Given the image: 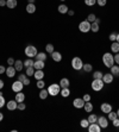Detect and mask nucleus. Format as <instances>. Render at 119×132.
I'll list each match as a JSON object with an SVG mask.
<instances>
[{
    "instance_id": "412c9836",
    "label": "nucleus",
    "mask_w": 119,
    "mask_h": 132,
    "mask_svg": "<svg viewBox=\"0 0 119 132\" xmlns=\"http://www.w3.org/2000/svg\"><path fill=\"white\" fill-rule=\"evenodd\" d=\"M45 67V63H44V61H38V60H36L34 63V68L35 69H43V68Z\"/></svg>"
},
{
    "instance_id": "e2e57ef3",
    "label": "nucleus",
    "mask_w": 119,
    "mask_h": 132,
    "mask_svg": "<svg viewBox=\"0 0 119 132\" xmlns=\"http://www.w3.org/2000/svg\"><path fill=\"white\" fill-rule=\"evenodd\" d=\"M117 114H118V117H119V108H118V111H117Z\"/></svg>"
},
{
    "instance_id": "864d4df0",
    "label": "nucleus",
    "mask_w": 119,
    "mask_h": 132,
    "mask_svg": "<svg viewBox=\"0 0 119 132\" xmlns=\"http://www.w3.org/2000/svg\"><path fill=\"white\" fill-rule=\"evenodd\" d=\"M4 73H6V68L4 65H0V74H4Z\"/></svg>"
},
{
    "instance_id": "4468645a",
    "label": "nucleus",
    "mask_w": 119,
    "mask_h": 132,
    "mask_svg": "<svg viewBox=\"0 0 119 132\" xmlns=\"http://www.w3.org/2000/svg\"><path fill=\"white\" fill-rule=\"evenodd\" d=\"M100 130H101V127L99 126V124H97V123H92V124H89V126H88L89 132H100Z\"/></svg>"
},
{
    "instance_id": "4d7b16f0",
    "label": "nucleus",
    "mask_w": 119,
    "mask_h": 132,
    "mask_svg": "<svg viewBox=\"0 0 119 132\" xmlns=\"http://www.w3.org/2000/svg\"><path fill=\"white\" fill-rule=\"evenodd\" d=\"M3 87H4V81L0 80V89H3Z\"/></svg>"
},
{
    "instance_id": "9b49d317",
    "label": "nucleus",
    "mask_w": 119,
    "mask_h": 132,
    "mask_svg": "<svg viewBox=\"0 0 119 132\" xmlns=\"http://www.w3.org/2000/svg\"><path fill=\"white\" fill-rule=\"evenodd\" d=\"M15 68L13 67V65H10V67H7L6 68V75H7V77H14L15 76Z\"/></svg>"
},
{
    "instance_id": "ea45409f",
    "label": "nucleus",
    "mask_w": 119,
    "mask_h": 132,
    "mask_svg": "<svg viewBox=\"0 0 119 132\" xmlns=\"http://www.w3.org/2000/svg\"><path fill=\"white\" fill-rule=\"evenodd\" d=\"M85 4L87 6H94L97 4V0H85Z\"/></svg>"
},
{
    "instance_id": "72a5a7b5",
    "label": "nucleus",
    "mask_w": 119,
    "mask_h": 132,
    "mask_svg": "<svg viewBox=\"0 0 119 132\" xmlns=\"http://www.w3.org/2000/svg\"><path fill=\"white\" fill-rule=\"evenodd\" d=\"M82 69L86 71V73H89V71H92V69H93V65L89 64V63H86V64H83Z\"/></svg>"
},
{
    "instance_id": "f8f14e48",
    "label": "nucleus",
    "mask_w": 119,
    "mask_h": 132,
    "mask_svg": "<svg viewBox=\"0 0 119 132\" xmlns=\"http://www.w3.org/2000/svg\"><path fill=\"white\" fill-rule=\"evenodd\" d=\"M17 106H18V102L15 101V100H10V101L6 104V107H7V110L9 111L17 110Z\"/></svg>"
},
{
    "instance_id": "39448f33",
    "label": "nucleus",
    "mask_w": 119,
    "mask_h": 132,
    "mask_svg": "<svg viewBox=\"0 0 119 132\" xmlns=\"http://www.w3.org/2000/svg\"><path fill=\"white\" fill-rule=\"evenodd\" d=\"M37 48L34 45H28L26 48H25V55L28 56L29 59H32V57H35V56L37 55Z\"/></svg>"
},
{
    "instance_id": "0eeeda50",
    "label": "nucleus",
    "mask_w": 119,
    "mask_h": 132,
    "mask_svg": "<svg viewBox=\"0 0 119 132\" xmlns=\"http://www.w3.org/2000/svg\"><path fill=\"white\" fill-rule=\"evenodd\" d=\"M23 88H24V83L21 82V81L17 80V81H14V82L12 83V90L13 92H15V93L21 92Z\"/></svg>"
},
{
    "instance_id": "f257e3e1",
    "label": "nucleus",
    "mask_w": 119,
    "mask_h": 132,
    "mask_svg": "<svg viewBox=\"0 0 119 132\" xmlns=\"http://www.w3.org/2000/svg\"><path fill=\"white\" fill-rule=\"evenodd\" d=\"M102 62H104L105 67L111 68L113 64H114V57H113L112 54L106 52V54H104V56H102Z\"/></svg>"
},
{
    "instance_id": "37998d69",
    "label": "nucleus",
    "mask_w": 119,
    "mask_h": 132,
    "mask_svg": "<svg viewBox=\"0 0 119 132\" xmlns=\"http://www.w3.org/2000/svg\"><path fill=\"white\" fill-rule=\"evenodd\" d=\"M6 105V101H5V98H4L3 94H0V108Z\"/></svg>"
},
{
    "instance_id": "6ab92c4d",
    "label": "nucleus",
    "mask_w": 119,
    "mask_h": 132,
    "mask_svg": "<svg viewBox=\"0 0 119 132\" xmlns=\"http://www.w3.org/2000/svg\"><path fill=\"white\" fill-rule=\"evenodd\" d=\"M110 69H111V74H112L113 76L119 77V67H118V64H113Z\"/></svg>"
},
{
    "instance_id": "6e6552de",
    "label": "nucleus",
    "mask_w": 119,
    "mask_h": 132,
    "mask_svg": "<svg viewBox=\"0 0 119 132\" xmlns=\"http://www.w3.org/2000/svg\"><path fill=\"white\" fill-rule=\"evenodd\" d=\"M97 123L99 124V126H100L101 129H106L107 127V125H108V120H107V118L106 117H99L98 118V121Z\"/></svg>"
},
{
    "instance_id": "0e129e2a",
    "label": "nucleus",
    "mask_w": 119,
    "mask_h": 132,
    "mask_svg": "<svg viewBox=\"0 0 119 132\" xmlns=\"http://www.w3.org/2000/svg\"><path fill=\"white\" fill-rule=\"evenodd\" d=\"M61 1H64V0H61Z\"/></svg>"
},
{
    "instance_id": "6e6d98bb",
    "label": "nucleus",
    "mask_w": 119,
    "mask_h": 132,
    "mask_svg": "<svg viewBox=\"0 0 119 132\" xmlns=\"http://www.w3.org/2000/svg\"><path fill=\"white\" fill-rule=\"evenodd\" d=\"M74 13H75V12H74L73 10H68V14H69V15H74Z\"/></svg>"
},
{
    "instance_id": "9d476101",
    "label": "nucleus",
    "mask_w": 119,
    "mask_h": 132,
    "mask_svg": "<svg viewBox=\"0 0 119 132\" xmlns=\"http://www.w3.org/2000/svg\"><path fill=\"white\" fill-rule=\"evenodd\" d=\"M100 110H101V112H102V113L108 114V113L111 112V111H112V105L107 104V102H104V104H101Z\"/></svg>"
},
{
    "instance_id": "09e8293b",
    "label": "nucleus",
    "mask_w": 119,
    "mask_h": 132,
    "mask_svg": "<svg viewBox=\"0 0 119 132\" xmlns=\"http://www.w3.org/2000/svg\"><path fill=\"white\" fill-rule=\"evenodd\" d=\"M82 99L85 100V102H86V101H91V95H89V94H85Z\"/></svg>"
},
{
    "instance_id": "2f4dec72",
    "label": "nucleus",
    "mask_w": 119,
    "mask_h": 132,
    "mask_svg": "<svg viewBox=\"0 0 119 132\" xmlns=\"http://www.w3.org/2000/svg\"><path fill=\"white\" fill-rule=\"evenodd\" d=\"M91 31H93V32H98L99 31V24L98 23H91Z\"/></svg>"
},
{
    "instance_id": "c9c22d12",
    "label": "nucleus",
    "mask_w": 119,
    "mask_h": 132,
    "mask_svg": "<svg viewBox=\"0 0 119 132\" xmlns=\"http://www.w3.org/2000/svg\"><path fill=\"white\" fill-rule=\"evenodd\" d=\"M102 75H104V74L99 70L94 71V73H93V79H102Z\"/></svg>"
},
{
    "instance_id": "58836bf2",
    "label": "nucleus",
    "mask_w": 119,
    "mask_h": 132,
    "mask_svg": "<svg viewBox=\"0 0 119 132\" xmlns=\"http://www.w3.org/2000/svg\"><path fill=\"white\" fill-rule=\"evenodd\" d=\"M95 19H97V17H95V14H93V13L88 14V17H87V20H88L89 23H94Z\"/></svg>"
},
{
    "instance_id": "2eb2a0df",
    "label": "nucleus",
    "mask_w": 119,
    "mask_h": 132,
    "mask_svg": "<svg viewBox=\"0 0 119 132\" xmlns=\"http://www.w3.org/2000/svg\"><path fill=\"white\" fill-rule=\"evenodd\" d=\"M34 76L36 80H43V77H44V71H43V69H36Z\"/></svg>"
},
{
    "instance_id": "8fccbe9b",
    "label": "nucleus",
    "mask_w": 119,
    "mask_h": 132,
    "mask_svg": "<svg viewBox=\"0 0 119 132\" xmlns=\"http://www.w3.org/2000/svg\"><path fill=\"white\" fill-rule=\"evenodd\" d=\"M25 79H26V75H24V74H20V75L18 76V80H19V81H21V82H23V81H24Z\"/></svg>"
},
{
    "instance_id": "052dcab7",
    "label": "nucleus",
    "mask_w": 119,
    "mask_h": 132,
    "mask_svg": "<svg viewBox=\"0 0 119 132\" xmlns=\"http://www.w3.org/2000/svg\"><path fill=\"white\" fill-rule=\"evenodd\" d=\"M116 42H118V43H119V34H117V40H116Z\"/></svg>"
},
{
    "instance_id": "49530a36",
    "label": "nucleus",
    "mask_w": 119,
    "mask_h": 132,
    "mask_svg": "<svg viewBox=\"0 0 119 132\" xmlns=\"http://www.w3.org/2000/svg\"><path fill=\"white\" fill-rule=\"evenodd\" d=\"M113 57H114V63L119 65V52H117V54L113 56Z\"/></svg>"
},
{
    "instance_id": "5701e85b",
    "label": "nucleus",
    "mask_w": 119,
    "mask_h": 132,
    "mask_svg": "<svg viewBox=\"0 0 119 132\" xmlns=\"http://www.w3.org/2000/svg\"><path fill=\"white\" fill-rule=\"evenodd\" d=\"M26 12L28 13H35L36 12V6H35V4H30L29 3L28 5H26Z\"/></svg>"
},
{
    "instance_id": "603ef678",
    "label": "nucleus",
    "mask_w": 119,
    "mask_h": 132,
    "mask_svg": "<svg viewBox=\"0 0 119 132\" xmlns=\"http://www.w3.org/2000/svg\"><path fill=\"white\" fill-rule=\"evenodd\" d=\"M23 83H24V86H29V85H30V79L26 76V79L23 81Z\"/></svg>"
},
{
    "instance_id": "c03bdc74",
    "label": "nucleus",
    "mask_w": 119,
    "mask_h": 132,
    "mask_svg": "<svg viewBox=\"0 0 119 132\" xmlns=\"http://www.w3.org/2000/svg\"><path fill=\"white\" fill-rule=\"evenodd\" d=\"M110 39L112 40V42H116L117 40V34L116 32H112V34L110 35Z\"/></svg>"
},
{
    "instance_id": "ddd939ff",
    "label": "nucleus",
    "mask_w": 119,
    "mask_h": 132,
    "mask_svg": "<svg viewBox=\"0 0 119 132\" xmlns=\"http://www.w3.org/2000/svg\"><path fill=\"white\" fill-rule=\"evenodd\" d=\"M113 79H114V76H113L111 73H107V74H104V75H102V81H104V83L113 82Z\"/></svg>"
},
{
    "instance_id": "c85d7f7f",
    "label": "nucleus",
    "mask_w": 119,
    "mask_h": 132,
    "mask_svg": "<svg viewBox=\"0 0 119 132\" xmlns=\"http://www.w3.org/2000/svg\"><path fill=\"white\" fill-rule=\"evenodd\" d=\"M61 95L63 96V98H67V96L70 95V89H69V87L61 89Z\"/></svg>"
},
{
    "instance_id": "423d86ee",
    "label": "nucleus",
    "mask_w": 119,
    "mask_h": 132,
    "mask_svg": "<svg viewBox=\"0 0 119 132\" xmlns=\"http://www.w3.org/2000/svg\"><path fill=\"white\" fill-rule=\"evenodd\" d=\"M79 30L81 31V32H83V34L91 31V23H89L88 20H83V22H81L79 24Z\"/></svg>"
},
{
    "instance_id": "13d9d810",
    "label": "nucleus",
    "mask_w": 119,
    "mask_h": 132,
    "mask_svg": "<svg viewBox=\"0 0 119 132\" xmlns=\"http://www.w3.org/2000/svg\"><path fill=\"white\" fill-rule=\"evenodd\" d=\"M3 119H4V114L0 113V121H3Z\"/></svg>"
},
{
    "instance_id": "b1692460",
    "label": "nucleus",
    "mask_w": 119,
    "mask_h": 132,
    "mask_svg": "<svg viewBox=\"0 0 119 132\" xmlns=\"http://www.w3.org/2000/svg\"><path fill=\"white\" fill-rule=\"evenodd\" d=\"M83 108H85V111L87 112V113H89V112L93 111V105H92L91 101H86L85 105H83Z\"/></svg>"
},
{
    "instance_id": "f3484780",
    "label": "nucleus",
    "mask_w": 119,
    "mask_h": 132,
    "mask_svg": "<svg viewBox=\"0 0 119 132\" xmlns=\"http://www.w3.org/2000/svg\"><path fill=\"white\" fill-rule=\"evenodd\" d=\"M18 3H17V0H6V6L9 7L10 10H13L17 7Z\"/></svg>"
},
{
    "instance_id": "393cba45",
    "label": "nucleus",
    "mask_w": 119,
    "mask_h": 132,
    "mask_svg": "<svg viewBox=\"0 0 119 132\" xmlns=\"http://www.w3.org/2000/svg\"><path fill=\"white\" fill-rule=\"evenodd\" d=\"M48 95H49V92H48V89H44L42 88L39 92V98L42 99V100H45L46 98H48Z\"/></svg>"
},
{
    "instance_id": "a878e982",
    "label": "nucleus",
    "mask_w": 119,
    "mask_h": 132,
    "mask_svg": "<svg viewBox=\"0 0 119 132\" xmlns=\"http://www.w3.org/2000/svg\"><path fill=\"white\" fill-rule=\"evenodd\" d=\"M58 12L60 13H62V14H64V13H68V6L67 5H64V4H62V5H60V6H58Z\"/></svg>"
},
{
    "instance_id": "a18cd8bd",
    "label": "nucleus",
    "mask_w": 119,
    "mask_h": 132,
    "mask_svg": "<svg viewBox=\"0 0 119 132\" xmlns=\"http://www.w3.org/2000/svg\"><path fill=\"white\" fill-rule=\"evenodd\" d=\"M97 3H98L99 6H105L107 4V0H97Z\"/></svg>"
},
{
    "instance_id": "f03ea898",
    "label": "nucleus",
    "mask_w": 119,
    "mask_h": 132,
    "mask_svg": "<svg viewBox=\"0 0 119 132\" xmlns=\"http://www.w3.org/2000/svg\"><path fill=\"white\" fill-rule=\"evenodd\" d=\"M92 89L93 90H95V92H99V90H101V89L104 88L105 83L104 81H102V79H94V80L92 81Z\"/></svg>"
},
{
    "instance_id": "bf43d9fd",
    "label": "nucleus",
    "mask_w": 119,
    "mask_h": 132,
    "mask_svg": "<svg viewBox=\"0 0 119 132\" xmlns=\"http://www.w3.org/2000/svg\"><path fill=\"white\" fill-rule=\"evenodd\" d=\"M28 1H29L30 4H35V1H36V0H28Z\"/></svg>"
},
{
    "instance_id": "4be33fe9",
    "label": "nucleus",
    "mask_w": 119,
    "mask_h": 132,
    "mask_svg": "<svg viewBox=\"0 0 119 132\" xmlns=\"http://www.w3.org/2000/svg\"><path fill=\"white\" fill-rule=\"evenodd\" d=\"M69 85H70L69 79H67V77H63V79H61V81H60L61 88H67V87H69Z\"/></svg>"
},
{
    "instance_id": "a211bd4d",
    "label": "nucleus",
    "mask_w": 119,
    "mask_h": 132,
    "mask_svg": "<svg viewBox=\"0 0 119 132\" xmlns=\"http://www.w3.org/2000/svg\"><path fill=\"white\" fill-rule=\"evenodd\" d=\"M13 67L15 68L17 71H21V69L24 68V62H21L20 60H17V61L14 62V65H13Z\"/></svg>"
},
{
    "instance_id": "5fc2aeb1",
    "label": "nucleus",
    "mask_w": 119,
    "mask_h": 132,
    "mask_svg": "<svg viewBox=\"0 0 119 132\" xmlns=\"http://www.w3.org/2000/svg\"><path fill=\"white\" fill-rule=\"evenodd\" d=\"M0 6L1 7L6 6V0H0Z\"/></svg>"
},
{
    "instance_id": "3c124183",
    "label": "nucleus",
    "mask_w": 119,
    "mask_h": 132,
    "mask_svg": "<svg viewBox=\"0 0 119 132\" xmlns=\"http://www.w3.org/2000/svg\"><path fill=\"white\" fill-rule=\"evenodd\" d=\"M112 123H113V125L116 126V127H119V119L118 118H116L114 120H112Z\"/></svg>"
},
{
    "instance_id": "20e7f679",
    "label": "nucleus",
    "mask_w": 119,
    "mask_h": 132,
    "mask_svg": "<svg viewBox=\"0 0 119 132\" xmlns=\"http://www.w3.org/2000/svg\"><path fill=\"white\" fill-rule=\"evenodd\" d=\"M72 67L75 69V70H81L83 67V62L80 57H73L72 60Z\"/></svg>"
},
{
    "instance_id": "de8ad7c7",
    "label": "nucleus",
    "mask_w": 119,
    "mask_h": 132,
    "mask_svg": "<svg viewBox=\"0 0 119 132\" xmlns=\"http://www.w3.org/2000/svg\"><path fill=\"white\" fill-rule=\"evenodd\" d=\"M14 59L13 57H10L9 60H7V63H9V65H14Z\"/></svg>"
},
{
    "instance_id": "4c0bfd02",
    "label": "nucleus",
    "mask_w": 119,
    "mask_h": 132,
    "mask_svg": "<svg viewBox=\"0 0 119 132\" xmlns=\"http://www.w3.org/2000/svg\"><path fill=\"white\" fill-rule=\"evenodd\" d=\"M80 125L82 126L83 129L88 127V126H89V121H88V119H82V120H81V123H80Z\"/></svg>"
},
{
    "instance_id": "7ed1b4c3",
    "label": "nucleus",
    "mask_w": 119,
    "mask_h": 132,
    "mask_svg": "<svg viewBox=\"0 0 119 132\" xmlns=\"http://www.w3.org/2000/svg\"><path fill=\"white\" fill-rule=\"evenodd\" d=\"M60 90H61V86L57 85V83H52L50 85L49 88H48V92H49V95L51 96H56L60 94Z\"/></svg>"
},
{
    "instance_id": "680f3d73",
    "label": "nucleus",
    "mask_w": 119,
    "mask_h": 132,
    "mask_svg": "<svg viewBox=\"0 0 119 132\" xmlns=\"http://www.w3.org/2000/svg\"><path fill=\"white\" fill-rule=\"evenodd\" d=\"M95 23H98V24H99V23H100V19L97 18V19H95Z\"/></svg>"
},
{
    "instance_id": "dca6fc26",
    "label": "nucleus",
    "mask_w": 119,
    "mask_h": 132,
    "mask_svg": "<svg viewBox=\"0 0 119 132\" xmlns=\"http://www.w3.org/2000/svg\"><path fill=\"white\" fill-rule=\"evenodd\" d=\"M14 100H15L17 102H24V100H25V94H24L23 92H18L17 94H15Z\"/></svg>"
},
{
    "instance_id": "e433bc0d",
    "label": "nucleus",
    "mask_w": 119,
    "mask_h": 132,
    "mask_svg": "<svg viewBox=\"0 0 119 132\" xmlns=\"http://www.w3.org/2000/svg\"><path fill=\"white\" fill-rule=\"evenodd\" d=\"M116 118H118V114H117V112H112V111H111L110 113H108V119H110V120H114Z\"/></svg>"
},
{
    "instance_id": "bb28decb",
    "label": "nucleus",
    "mask_w": 119,
    "mask_h": 132,
    "mask_svg": "<svg viewBox=\"0 0 119 132\" xmlns=\"http://www.w3.org/2000/svg\"><path fill=\"white\" fill-rule=\"evenodd\" d=\"M111 50H112L114 54L119 52V43L118 42H112V44H111Z\"/></svg>"
},
{
    "instance_id": "aec40b11",
    "label": "nucleus",
    "mask_w": 119,
    "mask_h": 132,
    "mask_svg": "<svg viewBox=\"0 0 119 132\" xmlns=\"http://www.w3.org/2000/svg\"><path fill=\"white\" fill-rule=\"evenodd\" d=\"M51 57H52V60H54L55 62H61V60H62L61 52H58V51H54V52H52Z\"/></svg>"
},
{
    "instance_id": "1a4fd4ad",
    "label": "nucleus",
    "mask_w": 119,
    "mask_h": 132,
    "mask_svg": "<svg viewBox=\"0 0 119 132\" xmlns=\"http://www.w3.org/2000/svg\"><path fill=\"white\" fill-rule=\"evenodd\" d=\"M73 105L75 108H83V105H85V100L82 98H76L74 99Z\"/></svg>"
},
{
    "instance_id": "cd10ccee",
    "label": "nucleus",
    "mask_w": 119,
    "mask_h": 132,
    "mask_svg": "<svg viewBox=\"0 0 119 132\" xmlns=\"http://www.w3.org/2000/svg\"><path fill=\"white\" fill-rule=\"evenodd\" d=\"M36 57V60H38V61H44L45 62L46 60V55L44 54V52H37V55L35 56Z\"/></svg>"
},
{
    "instance_id": "79ce46f5",
    "label": "nucleus",
    "mask_w": 119,
    "mask_h": 132,
    "mask_svg": "<svg viewBox=\"0 0 119 132\" xmlns=\"http://www.w3.org/2000/svg\"><path fill=\"white\" fill-rule=\"evenodd\" d=\"M44 86H45V83H44V81L43 80H37V87L39 89L44 88Z\"/></svg>"
},
{
    "instance_id": "f704fd0d",
    "label": "nucleus",
    "mask_w": 119,
    "mask_h": 132,
    "mask_svg": "<svg viewBox=\"0 0 119 132\" xmlns=\"http://www.w3.org/2000/svg\"><path fill=\"white\" fill-rule=\"evenodd\" d=\"M45 51L49 52V54H52V52L55 51V50H54V45H52V44H46L45 45Z\"/></svg>"
},
{
    "instance_id": "c756f323",
    "label": "nucleus",
    "mask_w": 119,
    "mask_h": 132,
    "mask_svg": "<svg viewBox=\"0 0 119 132\" xmlns=\"http://www.w3.org/2000/svg\"><path fill=\"white\" fill-rule=\"evenodd\" d=\"M34 63L35 61L32 59H28V60H25L24 61V67L25 68H28V67H34Z\"/></svg>"
},
{
    "instance_id": "7c9ffc66",
    "label": "nucleus",
    "mask_w": 119,
    "mask_h": 132,
    "mask_svg": "<svg viewBox=\"0 0 119 132\" xmlns=\"http://www.w3.org/2000/svg\"><path fill=\"white\" fill-rule=\"evenodd\" d=\"M88 121H89V124L97 123V121H98V116H97V114H89Z\"/></svg>"
},
{
    "instance_id": "a19ab883",
    "label": "nucleus",
    "mask_w": 119,
    "mask_h": 132,
    "mask_svg": "<svg viewBox=\"0 0 119 132\" xmlns=\"http://www.w3.org/2000/svg\"><path fill=\"white\" fill-rule=\"evenodd\" d=\"M25 108H26V105H25L24 102H18V106H17V110H19V111H24Z\"/></svg>"
},
{
    "instance_id": "473e14b6",
    "label": "nucleus",
    "mask_w": 119,
    "mask_h": 132,
    "mask_svg": "<svg viewBox=\"0 0 119 132\" xmlns=\"http://www.w3.org/2000/svg\"><path fill=\"white\" fill-rule=\"evenodd\" d=\"M35 74V68L34 67H28L26 68V76H34Z\"/></svg>"
}]
</instances>
